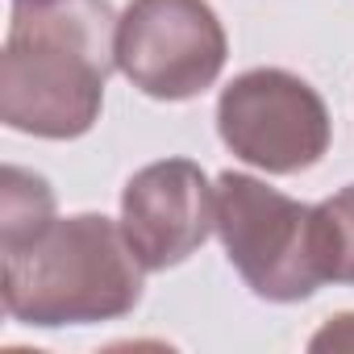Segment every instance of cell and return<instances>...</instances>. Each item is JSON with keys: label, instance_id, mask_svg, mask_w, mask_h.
Listing matches in <instances>:
<instances>
[{"label": "cell", "instance_id": "6da1fadb", "mask_svg": "<svg viewBox=\"0 0 354 354\" xmlns=\"http://www.w3.org/2000/svg\"><path fill=\"white\" fill-rule=\"evenodd\" d=\"M117 17L109 0L13 5L0 50V121L46 142L84 138L117 71Z\"/></svg>", "mask_w": 354, "mask_h": 354}, {"label": "cell", "instance_id": "7a4b0ae2", "mask_svg": "<svg viewBox=\"0 0 354 354\" xmlns=\"http://www.w3.org/2000/svg\"><path fill=\"white\" fill-rule=\"evenodd\" d=\"M142 275L121 221L104 213L55 217L42 234L5 250V313L34 329L96 325L142 304Z\"/></svg>", "mask_w": 354, "mask_h": 354}, {"label": "cell", "instance_id": "3957f363", "mask_svg": "<svg viewBox=\"0 0 354 354\" xmlns=\"http://www.w3.org/2000/svg\"><path fill=\"white\" fill-rule=\"evenodd\" d=\"M213 196L225 259L259 300L300 304L329 283L317 250V205H300L242 171H221Z\"/></svg>", "mask_w": 354, "mask_h": 354}, {"label": "cell", "instance_id": "277c9868", "mask_svg": "<svg viewBox=\"0 0 354 354\" xmlns=\"http://www.w3.org/2000/svg\"><path fill=\"white\" fill-rule=\"evenodd\" d=\"M217 133L234 158L267 175H300L325 158L333 121L308 80L283 67H254L221 88Z\"/></svg>", "mask_w": 354, "mask_h": 354}, {"label": "cell", "instance_id": "5b68a950", "mask_svg": "<svg viewBox=\"0 0 354 354\" xmlns=\"http://www.w3.org/2000/svg\"><path fill=\"white\" fill-rule=\"evenodd\" d=\"M230 38L209 0H129L117 17V71L150 100H192L217 84Z\"/></svg>", "mask_w": 354, "mask_h": 354}, {"label": "cell", "instance_id": "8992f818", "mask_svg": "<svg viewBox=\"0 0 354 354\" xmlns=\"http://www.w3.org/2000/svg\"><path fill=\"white\" fill-rule=\"evenodd\" d=\"M121 230L146 271L188 263L217 234V196L192 158H162L129 175L121 192Z\"/></svg>", "mask_w": 354, "mask_h": 354}, {"label": "cell", "instance_id": "52a82bcc", "mask_svg": "<svg viewBox=\"0 0 354 354\" xmlns=\"http://www.w3.org/2000/svg\"><path fill=\"white\" fill-rule=\"evenodd\" d=\"M50 221H55L50 184L26 167H5V180H0V250L30 242Z\"/></svg>", "mask_w": 354, "mask_h": 354}, {"label": "cell", "instance_id": "ba28073f", "mask_svg": "<svg viewBox=\"0 0 354 354\" xmlns=\"http://www.w3.org/2000/svg\"><path fill=\"white\" fill-rule=\"evenodd\" d=\"M317 250L325 279L354 288V184L317 205Z\"/></svg>", "mask_w": 354, "mask_h": 354}, {"label": "cell", "instance_id": "9c48e42d", "mask_svg": "<svg viewBox=\"0 0 354 354\" xmlns=\"http://www.w3.org/2000/svg\"><path fill=\"white\" fill-rule=\"evenodd\" d=\"M308 350H354V313L329 317V321L308 337Z\"/></svg>", "mask_w": 354, "mask_h": 354}, {"label": "cell", "instance_id": "30bf717a", "mask_svg": "<svg viewBox=\"0 0 354 354\" xmlns=\"http://www.w3.org/2000/svg\"><path fill=\"white\" fill-rule=\"evenodd\" d=\"M13 5H50V0H13Z\"/></svg>", "mask_w": 354, "mask_h": 354}]
</instances>
